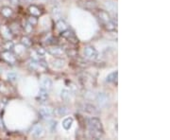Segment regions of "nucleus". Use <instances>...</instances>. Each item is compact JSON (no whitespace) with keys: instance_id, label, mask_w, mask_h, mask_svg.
I'll list each match as a JSON object with an SVG mask.
<instances>
[{"instance_id":"f257e3e1","label":"nucleus","mask_w":170,"mask_h":140,"mask_svg":"<svg viewBox=\"0 0 170 140\" xmlns=\"http://www.w3.org/2000/svg\"><path fill=\"white\" fill-rule=\"evenodd\" d=\"M87 128L88 133L91 138L100 139L104 135V129L101 121L98 117H90L87 119Z\"/></svg>"},{"instance_id":"f03ea898","label":"nucleus","mask_w":170,"mask_h":140,"mask_svg":"<svg viewBox=\"0 0 170 140\" xmlns=\"http://www.w3.org/2000/svg\"><path fill=\"white\" fill-rule=\"evenodd\" d=\"M96 99L100 108H107L110 105V97L107 93L99 92L96 96Z\"/></svg>"},{"instance_id":"7ed1b4c3","label":"nucleus","mask_w":170,"mask_h":140,"mask_svg":"<svg viewBox=\"0 0 170 140\" xmlns=\"http://www.w3.org/2000/svg\"><path fill=\"white\" fill-rule=\"evenodd\" d=\"M83 53H84V57L90 61H94V60H96L98 58V51L97 49L94 48V46H85L84 47V51H83Z\"/></svg>"},{"instance_id":"20e7f679","label":"nucleus","mask_w":170,"mask_h":140,"mask_svg":"<svg viewBox=\"0 0 170 140\" xmlns=\"http://www.w3.org/2000/svg\"><path fill=\"white\" fill-rule=\"evenodd\" d=\"M47 52H48V54H50L51 56H53L55 58H60L65 53V50L62 46H52L47 49Z\"/></svg>"},{"instance_id":"39448f33","label":"nucleus","mask_w":170,"mask_h":140,"mask_svg":"<svg viewBox=\"0 0 170 140\" xmlns=\"http://www.w3.org/2000/svg\"><path fill=\"white\" fill-rule=\"evenodd\" d=\"M30 134L33 138H41L45 134V129L43 128L42 125L36 124L32 127Z\"/></svg>"},{"instance_id":"423d86ee","label":"nucleus","mask_w":170,"mask_h":140,"mask_svg":"<svg viewBox=\"0 0 170 140\" xmlns=\"http://www.w3.org/2000/svg\"><path fill=\"white\" fill-rule=\"evenodd\" d=\"M1 58L8 63L13 64L16 63V57L11 50H5L1 53Z\"/></svg>"},{"instance_id":"0eeeda50","label":"nucleus","mask_w":170,"mask_h":140,"mask_svg":"<svg viewBox=\"0 0 170 140\" xmlns=\"http://www.w3.org/2000/svg\"><path fill=\"white\" fill-rule=\"evenodd\" d=\"M82 110L90 115H93V116H98L100 114V111L94 106V105H93L91 103H84L83 106H82Z\"/></svg>"},{"instance_id":"6e6552de","label":"nucleus","mask_w":170,"mask_h":140,"mask_svg":"<svg viewBox=\"0 0 170 140\" xmlns=\"http://www.w3.org/2000/svg\"><path fill=\"white\" fill-rule=\"evenodd\" d=\"M62 36H63L64 39H66V40H68L69 42H72V43H74V44H76V43H78V42H79L78 39H77V37H76L75 33H74L71 29H69V28H67V29H65L64 31L62 32Z\"/></svg>"},{"instance_id":"1a4fd4ad","label":"nucleus","mask_w":170,"mask_h":140,"mask_svg":"<svg viewBox=\"0 0 170 140\" xmlns=\"http://www.w3.org/2000/svg\"><path fill=\"white\" fill-rule=\"evenodd\" d=\"M39 114L44 119H50L54 115V110L51 107H42L39 110Z\"/></svg>"},{"instance_id":"9d476101","label":"nucleus","mask_w":170,"mask_h":140,"mask_svg":"<svg viewBox=\"0 0 170 140\" xmlns=\"http://www.w3.org/2000/svg\"><path fill=\"white\" fill-rule=\"evenodd\" d=\"M98 18L99 19L100 22H102L103 25L111 20L110 13L107 11H103V10H100L98 11Z\"/></svg>"},{"instance_id":"9b49d317","label":"nucleus","mask_w":170,"mask_h":140,"mask_svg":"<svg viewBox=\"0 0 170 140\" xmlns=\"http://www.w3.org/2000/svg\"><path fill=\"white\" fill-rule=\"evenodd\" d=\"M0 32H1L2 36L8 40H11L12 38V31L10 27L8 26H2L0 28Z\"/></svg>"},{"instance_id":"f8f14e48","label":"nucleus","mask_w":170,"mask_h":140,"mask_svg":"<svg viewBox=\"0 0 170 140\" xmlns=\"http://www.w3.org/2000/svg\"><path fill=\"white\" fill-rule=\"evenodd\" d=\"M52 86H53V82L51 81V79L49 78H45L42 80L41 81V88L49 92L52 89Z\"/></svg>"},{"instance_id":"ddd939ff","label":"nucleus","mask_w":170,"mask_h":140,"mask_svg":"<svg viewBox=\"0 0 170 140\" xmlns=\"http://www.w3.org/2000/svg\"><path fill=\"white\" fill-rule=\"evenodd\" d=\"M69 113V110L66 106H59L58 108H56L54 110V115L58 117H62L66 116Z\"/></svg>"},{"instance_id":"4468645a","label":"nucleus","mask_w":170,"mask_h":140,"mask_svg":"<svg viewBox=\"0 0 170 140\" xmlns=\"http://www.w3.org/2000/svg\"><path fill=\"white\" fill-rule=\"evenodd\" d=\"M47 98H48V92L41 88L39 93H38V96H37L36 99L39 102H45V101L47 100Z\"/></svg>"},{"instance_id":"2eb2a0df","label":"nucleus","mask_w":170,"mask_h":140,"mask_svg":"<svg viewBox=\"0 0 170 140\" xmlns=\"http://www.w3.org/2000/svg\"><path fill=\"white\" fill-rule=\"evenodd\" d=\"M28 12L30 13V15H33V16H36V17L40 16L42 14L41 9L36 5H30L28 7Z\"/></svg>"},{"instance_id":"dca6fc26","label":"nucleus","mask_w":170,"mask_h":140,"mask_svg":"<svg viewBox=\"0 0 170 140\" xmlns=\"http://www.w3.org/2000/svg\"><path fill=\"white\" fill-rule=\"evenodd\" d=\"M56 28L58 29L60 32H63V31H64L65 29L68 28V25H67V23L64 20L59 19L58 21L56 22Z\"/></svg>"},{"instance_id":"f3484780","label":"nucleus","mask_w":170,"mask_h":140,"mask_svg":"<svg viewBox=\"0 0 170 140\" xmlns=\"http://www.w3.org/2000/svg\"><path fill=\"white\" fill-rule=\"evenodd\" d=\"M117 79H118V72L117 71H113V72L110 73L107 76L106 81L110 82V83H116L117 82Z\"/></svg>"},{"instance_id":"a211bd4d","label":"nucleus","mask_w":170,"mask_h":140,"mask_svg":"<svg viewBox=\"0 0 170 140\" xmlns=\"http://www.w3.org/2000/svg\"><path fill=\"white\" fill-rule=\"evenodd\" d=\"M52 65H53V67H55V68H57V69H61V68H63V65H64V60H63L61 57L60 58H55L54 60H52Z\"/></svg>"},{"instance_id":"6ab92c4d","label":"nucleus","mask_w":170,"mask_h":140,"mask_svg":"<svg viewBox=\"0 0 170 140\" xmlns=\"http://www.w3.org/2000/svg\"><path fill=\"white\" fill-rule=\"evenodd\" d=\"M73 122H74V120H73L72 117H66V118H64L63 120V128L64 130H66V131L70 130L71 127H72V125H73Z\"/></svg>"},{"instance_id":"aec40b11","label":"nucleus","mask_w":170,"mask_h":140,"mask_svg":"<svg viewBox=\"0 0 170 140\" xmlns=\"http://www.w3.org/2000/svg\"><path fill=\"white\" fill-rule=\"evenodd\" d=\"M83 3H84V8H86L88 10H94L98 7L96 0H86Z\"/></svg>"},{"instance_id":"412c9836","label":"nucleus","mask_w":170,"mask_h":140,"mask_svg":"<svg viewBox=\"0 0 170 140\" xmlns=\"http://www.w3.org/2000/svg\"><path fill=\"white\" fill-rule=\"evenodd\" d=\"M1 13L4 17H6V18H10V17H11L12 14H13V11L10 7H2L1 8Z\"/></svg>"},{"instance_id":"4be33fe9","label":"nucleus","mask_w":170,"mask_h":140,"mask_svg":"<svg viewBox=\"0 0 170 140\" xmlns=\"http://www.w3.org/2000/svg\"><path fill=\"white\" fill-rule=\"evenodd\" d=\"M104 27H105V28H106L107 30H109V31L115 30V29L116 28V22H115V21H113V20L111 19V21L105 23V24H104Z\"/></svg>"},{"instance_id":"5701e85b","label":"nucleus","mask_w":170,"mask_h":140,"mask_svg":"<svg viewBox=\"0 0 170 140\" xmlns=\"http://www.w3.org/2000/svg\"><path fill=\"white\" fill-rule=\"evenodd\" d=\"M62 15V11H61V8L56 6L52 9V16L54 18H60Z\"/></svg>"},{"instance_id":"b1692460","label":"nucleus","mask_w":170,"mask_h":140,"mask_svg":"<svg viewBox=\"0 0 170 140\" xmlns=\"http://www.w3.org/2000/svg\"><path fill=\"white\" fill-rule=\"evenodd\" d=\"M61 98H62V99L64 100V101L68 100L69 98H70V92H69L67 89H63L62 92H61Z\"/></svg>"},{"instance_id":"393cba45","label":"nucleus","mask_w":170,"mask_h":140,"mask_svg":"<svg viewBox=\"0 0 170 140\" xmlns=\"http://www.w3.org/2000/svg\"><path fill=\"white\" fill-rule=\"evenodd\" d=\"M28 23L29 25H31L32 27L36 26L38 24V18L36 16H33V15H30L28 18Z\"/></svg>"},{"instance_id":"a878e982","label":"nucleus","mask_w":170,"mask_h":140,"mask_svg":"<svg viewBox=\"0 0 170 140\" xmlns=\"http://www.w3.org/2000/svg\"><path fill=\"white\" fill-rule=\"evenodd\" d=\"M21 44H22L24 46H26V47H29V46H31V40H30L28 37L24 36V37H22V39H21Z\"/></svg>"},{"instance_id":"bb28decb","label":"nucleus","mask_w":170,"mask_h":140,"mask_svg":"<svg viewBox=\"0 0 170 140\" xmlns=\"http://www.w3.org/2000/svg\"><path fill=\"white\" fill-rule=\"evenodd\" d=\"M106 7L109 11H115L116 10V4L115 2H106Z\"/></svg>"},{"instance_id":"cd10ccee","label":"nucleus","mask_w":170,"mask_h":140,"mask_svg":"<svg viewBox=\"0 0 170 140\" xmlns=\"http://www.w3.org/2000/svg\"><path fill=\"white\" fill-rule=\"evenodd\" d=\"M36 53H37V55L39 56L40 58H43V57L46 55V51L43 47H38V48L36 49Z\"/></svg>"},{"instance_id":"c85d7f7f","label":"nucleus","mask_w":170,"mask_h":140,"mask_svg":"<svg viewBox=\"0 0 170 140\" xmlns=\"http://www.w3.org/2000/svg\"><path fill=\"white\" fill-rule=\"evenodd\" d=\"M48 128H49V131L51 133H54L57 129V122L56 121H51L50 123L48 124Z\"/></svg>"},{"instance_id":"c756f323","label":"nucleus","mask_w":170,"mask_h":140,"mask_svg":"<svg viewBox=\"0 0 170 140\" xmlns=\"http://www.w3.org/2000/svg\"><path fill=\"white\" fill-rule=\"evenodd\" d=\"M15 50H16V53H17V54H21L23 51L26 50V46H24L21 44L20 46H15Z\"/></svg>"},{"instance_id":"7c9ffc66","label":"nucleus","mask_w":170,"mask_h":140,"mask_svg":"<svg viewBox=\"0 0 170 140\" xmlns=\"http://www.w3.org/2000/svg\"><path fill=\"white\" fill-rule=\"evenodd\" d=\"M4 47H5V49H6V50H11L12 48H14V45L12 44V42H11V41H10V40H9V41L5 44Z\"/></svg>"},{"instance_id":"2f4dec72","label":"nucleus","mask_w":170,"mask_h":140,"mask_svg":"<svg viewBox=\"0 0 170 140\" xmlns=\"http://www.w3.org/2000/svg\"><path fill=\"white\" fill-rule=\"evenodd\" d=\"M8 79H9V81H17L18 76H17L15 73H9V74H8Z\"/></svg>"},{"instance_id":"473e14b6","label":"nucleus","mask_w":170,"mask_h":140,"mask_svg":"<svg viewBox=\"0 0 170 140\" xmlns=\"http://www.w3.org/2000/svg\"><path fill=\"white\" fill-rule=\"evenodd\" d=\"M25 31L26 32H28V33H29V32H31L32 31V26L31 25H29L28 23L25 26Z\"/></svg>"},{"instance_id":"72a5a7b5","label":"nucleus","mask_w":170,"mask_h":140,"mask_svg":"<svg viewBox=\"0 0 170 140\" xmlns=\"http://www.w3.org/2000/svg\"><path fill=\"white\" fill-rule=\"evenodd\" d=\"M54 41H56V39H54L53 37H50V38H48L46 40V44H48V45H55Z\"/></svg>"},{"instance_id":"f704fd0d","label":"nucleus","mask_w":170,"mask_h":140,"mask_svg":"<svg viewBox=\"0 0 170 140\" xmlns=\"http://www.w3.org/2000/svg\"><path fill=\"white\" fill-rule=\"evenodd\" d=\"M9 1H10L12 5H18L19 3H20V1H19V0H9Z\"/></svg>"},{"instance_id":"c9c22d12","label":"nucleus","mask_w":170,"mask_h":140,"mask_svg":"<svg viewBox=\"0 0 170 140\" xmlns=\"http://www.w3.org/2000/svg\"><path fill=\"white\" fill-rule=\"evenodd\" d=\"M27 1H29V2H31V1H32V0H27Z\"/></svg>"}]
</instances>
